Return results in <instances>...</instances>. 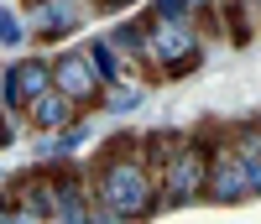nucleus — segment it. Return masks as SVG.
Listing matches in <instances>:
<instances>
[{
  "label": "nucleus",
  "mask_w": 261,
  "mask_h": 224,
  "mask_svg": "<svg viewBox=\"0 0 261 224\" xmlns=\"http://www.w3.org/2000/svg\"><path fill=\"white\" fill-rule=\"evenodd\" d=\"M246 177H251V198H256V193H261V151L246 156Z\"/></svg>",
  "instance_id": "ddd939ff"
},
{
  "label": "nucleus",
  "mask_w": 261,
  "mask_h": 224,
  "mask_svg": "<svg viewBox=\"0 0 261 224\" xmlns=\"http://www.w3.org/2000/svg\"><path fill=\"white\" fill-rule=\"evenodd\" d=\"M11 141H16V120L0 115V146H11Z\"/></svg>",
  "instance_id": "4468645a"
},
{
  "label": "nucleus",
  "mask_w": 261,
  "mask_h": 224,
  "mask_svg": "<svg viewBox=\"0 0 261 224\" xmlns=\"http://www.w3.org/2000/svg\"><path fill=\"white\" fill-rule=\"evenodd\" d=\"M84 58H89V68H94V78H99L105 89L120 83V52L110 47V37H94L89 47H84Z\"/></svg>",
  "instance_id": "1a4fd4ad"
},
{
  "label": "nucleus",
  "mask_w": 261,
  "mask_h": 224,
  "mask_svg": "<svg viewBox=\"0 0 261 224\" xmlns=\"http://www.w3.org/2000/svg\"><path fill=\"white\" fill-rule=\"evenodd\" d=\"M0 42H6V47H21V42H27V21L11 6H0Z\"/></svg>",
  "instance_id": "9b49d317"
},
{
  "label": "nucleus",
  "mask_w": 261,
  "mask_h": 224,
  "mask_svg": "<svg viewBox=\"0 0 261 224\" xmlns=\"http://www.w3.org/2000/svg\"><path fill=\"white\" fill-rule=\"evenodd\" d=\"M146 26H151L146 16L141 21H120V26L110 32V47L115 52H130V58H146Z\"/></svg>",
  "instance_id": "9d476101"
},
{
  "label": "nucleus",
  "mask_w": 261,
  "mask_h": 224,
  "mask_svg": "<svg viewBox=\"0 0 261 224\" xmlns=\"http://www.w3.org/2000/svg\"><path fill=\"white\" fill-rule=\"evenodd\" d=\"M79 0H42L37 6V37L42 42H58V37H68L79 26Z\"/></svg>",
  "instance_id": "6e6552de"
},
{
  "label": "nucleus",
  "mask_w": 261,
  "mask_h": 224,
  "mask_svg": "<svg viewBox=\"0 0 261 224\" xmlns=\"http://www.w3.org/2000/svg\"><path fill=\"white\" fill-rule=\"evenodd\" d=\"M146 63H157L162 78H188L204 63V42L188 21H151L146 26Z\"/></svg>",
  "instance_id": "f03ea898"
},
{
  "label": "nucleus",
  "mask_w": 261,
  "mask_h": 224,
  "mask_svg": "<svg viewBox=\"0 0 261 224\" xmlns=\"http://www.w3.org/2000/svg\"><path fill=\"white\" fill-rule=\"evenodd\" d=\"M0 115H11L6 109V68H0Z\"/></svg>",
  "instance_id": "f3484780"
},
{
  "label": "nucleus",
  "mask_w": 261,
  "mask_h": 224,
  "mask_svg": "<svg viewBox=\"0 0 261 224\" xmlns=\"http://www.w3.org/2000/svg\"><path fill=\"white\" fill-rule=\"evenodd\" d=\"M53 89V58H16L6 68V109H27L32 99H42Z\"/></svg>",
  "instance_id": "423d86ee"
},
{
  "label": "nucleus",
  "mask_w": 261,
  "mask_h": 224,
  "mask_svg": "<svg viewBox=\"0 0 261 224\" xmlns=\"http://www.w3.org/2000/svg\"><path fill=\"white\" fill-rule=\"evenodd\" d=\"M47 224H53V219H47Z\"/></svg>",
  "instance_id": "a211bd4d"
},
{
  "label": "nucleus",
  "mask_w": 261,
  "mask_h": 224,
  "mask_svg": "<svg viewBox=\"0 0 261 224\" xmlns=\"http://www.w3.org/2000/svg\"><path fill=\"white\" fill-rule=\"evenodd\" d=\"M204 183H209V146L204 141H183V151L162 167V198H157V209H188V204H199Z\"/></svg>",
  "instance_id": "7ed1b4c3"
},
{
  "label": "nucleus",
  "mask_w": 261,
  "mask_h": 224,
  "mask_svg": "<svg viewBox=\"0 0 261 224\" xmlns=\"http://www.w3.org/2000/svg\"><path fill=\"white\" fill-rule=\"evenodd\" d=\"M53 89L68 94L79 109H99L105 104V83L94 78V68H89L84 52H58L53 58Z\"/></svg>",
  "instance_id": "39448f33"
},
{
  "label": "nucleus",
  "mask_w": 261,
  "mask_h": 224,
  "mask_svg": "<svg viewBox=\"0 0 261 224\" xmlns=\"http://www.w3.org/2000/svg\"><path fill=\"white\" fill-rule=\"evenodd\" d=\"M94 224H130V219H120V214H110V209H99V219Z\"/></svg>",
  "instance_id": "dca6fc26"
},
{
  "label": "nucleus",
  "mask_w": 261,
  "mask_h": 224,
  "mask_svg": "<svg viewBox=\"0 0 261 224\" xmlns=\"http://www.w3.org/2000/svg\"><path fill=\"white\" fill-rule=\"evenodd\" d=\"M89 193H94L99 209H110V214H120V219H130V224L157 209L162 177L151 172L141 136L115 130V136L105 141V151L94 156V167H89Z\"/></svg>",
  "instance_id": "f257e3e1"
},
{
  "label": "nucleus",
  "mask_w": 261,
  "mask_h": 224,
  "mask_svg": "<svg viewBox=\"0 0 261 224\" xmlns=\"http://www.w3.org/2000/svg\"><path fill=\"white\" fill-rule=\"evenodd\" d=\"M105 109H115V115H130V109H141V89L130 94V89H105Z\"/></svg>",
  "instance_id": "f8f14e48"
},
{
  "label": "nucleus",
  "mask_w": 261,
  "mask_h": 224,
  "mask_svg": "<svg viewBox=\"0 0 261 224\" xmlns=\"http://www.w3.org/2000/svg\"><path fill=\"white\" fill-rule=\"evenodd\" d=\"M204 198L209 204H246L251 198V177H246V156L235 146H209V183H204Z\"/></svg>",
  "instance_id": "20e7f679"
},
{
  "label": "nucleus",
  "mask_w": 261,
  "mask_h": 224,
  "mask_svg": "<svg viewBox=\"0 0 261 224\" xmlns=\"http://www.w3.org/2000/svg\"><path fill=\"white\" fill-rule=\"evenodd\" d=\"M94 6H99V11H130L136 0H94Z\"/></svg>",
  "instance_id": "2eb2a0df"
},
{
  "label": "nucleus",
  "mask_w": 261,
  "mask_h": 224,
  "mask_svg": "<svg viewBox=\"0 0 261 224\" xmlns=\"http://www.w3.org/2000/svg\"><path fill=\"white\" fill-rule=\"evenodd\" d=\"M79 115H84V109H79L68 94H58V89H47L42 99H32V104H27V120H32L37 130H47V136H58V130L79 125Z\"/></svg>",
  "instance_id": "0eeeda50"
}]
</instances>
